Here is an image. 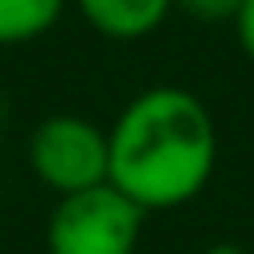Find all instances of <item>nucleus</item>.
Returning a JSON list of instances; mask_svg holds the SVG:
<instances>
[{
  "label": "nucleus",
  "mask_w": 254,
  "mask_h": 254,
  "mask_svg": "<svg viewBox=\"0 0 254 254\" xmlns=\"http://www.w3.org/2000/svg\"><path fill=\"white\" fill-rule=\"evenodd\" d=\"M238 8H242V0H175V12H183L187 20L206 24V28H214V24H234Z\"/></svg>",
  "instance_id": "6"
},
{
  "label": "nucleus",
  "mask_w": 254,
  "mask_h": 254,
  "mask_svg": "<svg viewBox=\"0 0 254 254\" xmlns=\"http://www.w3.org/2000/svg\"><path fill=\"white\" fill-rule=\"evenodd\" d=\"M24 151L32 175L60 198L107 183V127L79 111L44 115L28 131Z\"/></svg>",
  "instance_id": "3"
},
{
  "label": "nucleus",
  "mask_w": 254,
  "mask_h": 254,
  "mask_svg": "<svg viewBox=\"0 0 254 254\" xmlns=\"http://www.w3.org/2000/svg\"><path fill=\"white\" fill-rule=\"evenodd\" d=\"M143 210L111 183L79 194H64L44 230L48 254H135L143 234Z\"/></svg>",
  "instance_id": "2"
},
{
  "label": "nucleus",
  "mask_w": 254,
  "mask_h": 254,
  "mask_svg": "<svg viewBox=\"0 0 254 254\" xmlns=\"http://www.w3.org/2000/svg\"><path fill=\"white\" fill-rule=\"evenodd\" d=\"M83 24L107 40H143L171 12L175 0H71Z\"/></svg>",
  "instance_id": "4"
},
{
  "label": "nucleus",
  "mask_w": 254,
  "mask_h": 254,
  "mask_svg": "<svg viewBox=\"0 0 254 254\" xmlns=\"http://www.w3.org/2000/svg\"><path fill=\"white\" fill-rule=\"evenodd\" d=\"M214 167V115L179 83L139 91L107 127V183L119 187L143 214L187 206L206 190Z\"/></svg>",
  "instance_id": "1"
},
{
  "label": "nucleus",
  "mask_w": 254,
  "mask_h": 254,
  "mask_svg": "<svg viewBox=\"0 0 254 254\" xmlns=\"http://www.w3.org/2000/svg\"><path fill=\"white\" fill-rule=\"evenodd\" d=\"M206 254H246L238 242H214V246H206Z\"/></svg>",
  "instance_id": "8"
},
{
  "label": "nucleus",
  "mask_w": 254,
  "mask_h": 254,
  "mask_svg": "<svg viewBox=\"0 0 254 254\" xmlns=\"http://www.w3.org/2000/svg\"><path fill=\"white\" fill-rule=\"evenodd\" d=\"M64 8L67 0H0V48H16L48 36L60 24Z\"/></svg>",
  "instance_id": "5"
},
{
  "label": "nucleus",
  "mask_w": 254,
  "mask_h": 254,
  "mask_svg": "<svg viewBox=\"0 0 254 254\" xmlns=\"http://www.w3.org/2000/svg\"><path fill=\"white\" fill-rule=\"evenodd\" d=\"M234 40H238V48H242V56L254 64V0H242V8H238V16H234Z\"/></svg>",
  "instance_id": "7"
}]
</instances>
